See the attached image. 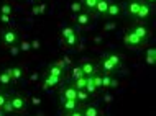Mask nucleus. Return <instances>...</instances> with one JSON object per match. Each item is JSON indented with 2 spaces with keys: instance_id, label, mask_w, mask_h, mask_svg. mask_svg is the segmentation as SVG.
<instances>
[{
  "instance_id": "obj_1",
  "label": "nucleus",
  "mask_w": 156,
  "mask_h": 116,
  "mask_svg": "<svg viewBox=\"0 0 156 116\" xmlns=\"http://www.w3.org/2000/svg\"><path fill=\"white\" fill-rule=\"evenodd\" d=\"M0 43L3 48H10V46H16L20 43V33L15 28H5L0 33Z\"/></svg>"
},
{
  "instance_id": "obj_2",
  "label": "nucleus",
  "mask_w": 156,
  "mask_h": 116,
  "mask_svg": "<svg viewBox=\"0 0 156 116\" xmlns=\"http://www.w3.org/2000/svg\"><path fill=\"white\" fill-rule=\"evenodd\" d=\"M10 103L13 106V113H23L27 110V98L20 93H15L13 97L10 98Z\"/></svg>"
},
{
  "instance_id": "obj_3",
  "label": "nucleus",
  "mask_w": 156,
  "mask_h": 116,
  "mask_svg": "<svg viewBox=\"0 0 156 116\" xmlns=\"http://www.w3.org/2000/svg\"><path fill=\"white\" fill-rule=\"evenodd\" d=\"M123 43L126 44V46L128 48H141L143 44L146 43L145 39H141V38H138L136 35H135V33H126V35L123 36Z\"/></svg>"
},
{
  "instance_id": "obj_4",
  "label": "nucleus",
  "mask_w": 156,
  "mask_h": 116,
  "mask_svg": "<svg viewBox=\"0 0 156 116\" xmlns=\"http://www.w3.org/2000/svg\"><path fill=\"white\" fill-rule=\"evenodd\" d=\"M151 8H153V5H148V3L145 2V0H141L140 8H138V13H136V18H138V20H141V22L148 20L150 16H151Z\"/></svg>"
},
{
  "instance_id": "obj_5",
  "label": "nucleus",
  "mask_w": 156,
  "mask_h": 116,
  "mask_svg": "<svg viewBox=\"0 0 156 116\" xmlns=\"http://www.w3.org/2000/svg\"><path fill=\"white\" fill-rule=\"evenodd\" d=\"M76 93H77L76 87L73 84H67L64 88L61 90V101H64V100H76Z\"/></svg>"
},
{
  "instance_id": "obj_6",
  "label": "nucleus",
  "mask_w": 156,
  "mask_h": 116,
  "mask_svg": "<svg viewBox=\"0 0 156 116\" xmlns=\"http://www.w3.org/2000/svg\"><path fill=\"white\" fill-rule=\"evenodd\" d=\"M59 82H61V77H54L48 72L43 74V88L48 90V88H51V87H56Z\"/></svg>"
},
{
  "instance_id": "obj_7",
  "label": "nucleus",
  "mask_w": 156,
  "mask_h": 116,
  "mask_svg": "<svg viewBox=\"0 0 156 116\" xmlns=\"http://www.w3.org/2000/svg\"><path fill=\"white\" fill-rule=\"evenodd\" d=\"M5 70L8 72L12 82H20L23 78V69H22V65H13V67H8Z\"/></svg>"
},
{
  "instance_id": "obj_8",
  "label": "nucleus",
  "mask_w": 156,
  "mask_h": 116,
  "mask_svg": "<svg viewBox=\"0 0 156 116\" xmlns=\"http://www.w3.org/2000/svg\"><path fill=\"white\" fill-rule=\"evenodd\" d=\"M90 15H92L90 12H87L86 8H84L81 13L76 15V18H74V20H76V23H77L79 26H87V25L90 23V20H92V18H90Z\"/></svg>"
},
{
  "instance_id": "obj_9",
  "label": "nucleus",
  "mask_w": 156,
  "mask_h": 116,
  "mask_svg": "<svg viewBox=\"0 0 156 116\" xmlns=\"http://www.w3.org/2000/svg\"><path fill=\"white\" fill-rule=\"evenodd\" d=\"M79 67H81V70H82V75H86V77H92L94 74H97L95 65L92 64V62H89V61H82Z\"/></svg>"
},
{
  "instance_id": "obj_10",
  "label": "nucleus",
  "mask_w": 156,
  "mask_h": 116,
  "mask_svg": "<svg viewBox=\"0 0 156 116\" xmlns=\"http://www.w3.org/2000/svg\"><path fill=\"white\" fill-rule=\"evenodd\" d=\"M132 33H135L138 38H141L145 41L148 39V36H150V30L145 26V25H135V26L132 28Z\"/></svg>"
},
{
  "instance_id": "obj_11",
  "label": "nucleus",
  "mask_w": 156,
  "mask_h": 116,
  "mask_svg": "<svg viewBox=\"0 0 156 116\" xmlns=\"http://www.w3.org/2000/svg\"><path fill=\"white\" fill-rule=\"evenodd\" d=\"M61 108L64 113H67V111H74V110H81V103H79L77 100H64L61 101Z\"/></svg>"
},
{
  "instance_id": "obj_12",
  "label": "nucleus",
  "mask_w": 156,
  "mask_h": 116,
  "mask_svg": "<svg viewBox=\"0 0 156 116\" xmlns=\"http://www.w3.org/2000/svg\"><path fill=\"white\" fill-rule=\"evenodd\" d=\"M140 3H141V0H128V3H126V13H128V16L136 18V13H138V8H140Z\"/></svg>"
},
{
  "instance_id": "obj_13",
  "label": "nucleus",
  "mask_w": 156,
  "mask_h": 116,
  "mask_svg": "<svg viewBox=\"0 0 156 116\" xmlns=\"http://www.w3.org/2000/svg\"><path fill=\"white\" fill-rule=\"evenodd\" d=\"M120 12H122V7L119 5V3H108L105 16H108V18H117V16L120 15Z\"/></svg>"
},
{
  "instance_id": "obj_14",
  "label": "nucleus",
  "mask_w": 156,
  "mask_h": 116,
  "mask_svg": "<svg viewBox=\"0 0 156 116\" xmlns=\"http://www.w3.org/2000/svg\"><path fill=\"white\" fill-rule=\"evenodd\" d=\"M100 69H102L105 74H112L113 70H117V67H115V65L112 64V62H110V59H108L107 56H105L104 59L100 61Z\"/></svg>"
},
{
  "instance_id": "obj_15",
  "label": "nucleus",
  "mask_w": 156,
  "mask_h": 116,
  "mask_svg": "<svg viewBox=\"0 0 156 116\" xmlns=\"http://www.w3.org/2000/svg\"><path fill=\"white\" fill-rule=\"evenodd\" d=\"M108 3H110L108 0H99V2H97V5H95V13L105 16V13H107V8H108Z\"/></svg>"
},
{
  "instance_id": "obj_16",
  "label": "nucleus",
  "mask_w": 156,
  "mask_h": 116,
  "mask_svg": "<svg viewBox=\"0 0 156 116\" xmlns=\"http://www.w3.org/2000/svg\"><path fill=\"white\" fill-rule=\"evenodd\" d=\"M81 113H82V116H100L102 114L100 110L97 108V106H94V105L86 106V108H81Z\"/></svg>"
},
{
  "instance_id": "obj_17",
  "label": "nucleus",
  "mask_w": 156,
  "mask_h": 116,
  "mask_svg": "<svg viewBox=\"0 0 156 116\" xmlns=\"http://www.w3.org/2000/svg\"><path fill=\"white\" fill-rule=\"evenodd\" d=\"M13 82H12L10 75H8L7 70H0V87H3V88H7V87H10Z\"/></svg>"
},
{
  "instance_id": "obj_18",
  "label": "nucleus",
  "mask_w": 156,
  "mask_h": 116,
  "mask_svg": "<svg viewBox=\"0 0 156 116\" xmlns=\"http://www.w3.org/2000/svg\"><path fill=\"white\" fill-rule=\"evenodd\" d=\"M62 41V44H66L67 48H71V46H76L77 44V41H79V36H77V33H73V35H69L67 38H64V39H61Z\"/></svg>"
},
{
  "instance_id": "obj_19",
  "label": "nucleus",
  "mask_w": 156,
  "mask_h": 116,
  "mask_svg": "<svg viewBox=\"0 0 156 116\" xmlns=\"http://www.w3.org/2000/svg\"><path fill=\"white\" fill-rule=\"evenodd\" d=\"M31 13L33 15H44L46 13V3L41 2V3H35L31 7Z\"/></svg>"
},
{
  "instance_id": "obj_20",
  "label": "nucleus",
  "mask_w": 156,
  "mask_h": 116,
  "mask_svg": "<svg viewBox=\"0 0 156 116\" xmlns=\"http://www.w3.org/2000/svg\"><path fill=\"white\" fill-rule=\"evenodd\" d=\"M69 10L73 12L74 15H77V13H81V12L84 10V3L81 2V0H74L73 3H71V7H69Z\"/></svg>"
},
{
  "instance_id": "obj_21",
  "label": "nucleus",
  "mask_w": 156,
  "mask_h": 116,
  "mask_svg": "<svg viewBox=\"0 0 156 116\" xmlns=\"http://www.w3.org/2000/svg\"><path fill=\"white\" fill-rule=\"evenodd\" d=\"M154 61H156V49L154 48H148L146 49V64L153 65Z\"/></svg>"
},
{
  "instance_id": "obj_22",
  "label": "nucleus",
  "mask_w": 156,
  "mask_h": 116,
  "mask_svg": "<svg viewBox=\"0 0 156 116\" xmlns=\"http://www.w3.org/2000/svg\"><path fill=\"white\" fill-rule=\"evenodd\" d=\"M84 90H86L89 95H95L99 90L95 88V85H94V82H92V77H87V82H86V87H84Z\"/></svg>"
},
{
  "instance_id": "obj_23",
  "label": "nucleus",
  "mask_w": 156,
  "mask_h": 116,
  "mask_svg": "<svg viewBox=\"0 0 156 116\" xmlns=\"http://www.w3.org/2000/svg\"><path fill=\"white\" fill-rule=\"evenodd\" d=\"M46 72L51 74V75H54V77H61V78H62V72H64V70L59 69L58 65H54V64H49V67H48V70H46Z\"/></svg>"
},
{
  "instance_id": "obj_24",
  "label": "nucleus",
  "mask_w": 156,
  "mask_h": 116,
  "mask_svg": "<svg viewBox=\"0 0 156 116\" xmlns=\"http://www.w3.org/2000/svg\"><path fill=\"white\" fill-rule=\"evenodd\" d=\"M89 97H90V95L87 93L86 90H77V93H76V100L81 103V105H84V103L89 100Z\"/></svg>"
},
{
  "instance_id": "obj_25",
  "label": "nucleus",
  "mask_w": 156,
  "mask_h": 116,
  "mask_svg": "<svg viewBox=\"0 0 156 116\" xmlns=\"http://www.w3.org/2000/svg\"><path fill=\"white\" fill-rule=\"evenodd\" d=\"M86 82H87V77L82 75V77L76 78V80L73 82V85L76 87V90H84V87H86Z\"/></svg>"
},
{
  "instance_id": "obj_26",
  "label": "nucleus",
  "mask_w": 156,
  "mask_h": 116,
  "mask_svg": "<svg viewBox=\"0 0 156 116\" xmlns=\"http://www.w3.org/2000/svg\"><path fill=\"white\" fill-rule=\"evenodd\" d=\"M84 3V7H86L87 12H90V13H95V5H97V0H81Z\"/></svg>"
},
{
  "instance_id": "obj_27",
  "label": "nucleus",
  "mask_w": 156,
  "mask_h": 116,
  "mask_svg": "<svg viewBox=\"0 0 156 116\" xmlns=\"http://www.w3.org/2000/svg\"><path fill=\"white\" fill-rule=\"evenodd\" d=\"M107 57L110 59V62H112L113 65H115L117 69H120V67H122V59H120V56H119V54H108Z\"/></svg>"
},
{
  "instance_id": "obj_28",
  "label": "nucleus",
  "mask_w": 156,
  "mask_h": 116,
  "mask_svg": "<svg viewBox=\"0 0 156 116\" xmlns=\"http://www.w3.org/2000/svg\"><path fill=\"white\" fill-rule=\"evenodd\" d=\"M92 82H94L97 90L102 88V75H100V74H94V75H92Z\"/></svg>"
},
{
  "instance_id": "obj_29",
  "label": "nucleus",
  "mask_w": 156,
  "mask_h": 116,
  "mask_svg": "<svg viewBox=\"0 0 156 116\" xmlns=\"http://www.w3.org/2000/svg\"><path fill=\"white\" fill-rule=\"evenodd\" d=\"M12 5L10 3H2L0 5V15H12Z\"/></svg>"
},
{
  "instance_id": "obj_30",
  "label": "nucleus",
  "mask_w": 156,
  "mask_h": 116,
  "mask_svg": "<svg viewBox=\"0 0 156 116\" xmlns=\"http://www.w3.org/2000/svg\"><path fill=\"white\" fill-rule=\"evenodd\" d=\"M110 82H112L110 74H105V75H102V88H110Z\"/></svg>"
},
{
  "instance_id": "obj_31",
  "label": "nucleus",
  "mask_w": 156,
  "mask_h": 116,
  "mask_svg": "<svg viewBox=\"0 0 156 116\" xmlns=\"http://www.w3.org/2000/svg\"><path fill=\"white\" fill-rule=\"evenodd\" d=\"M79 77H82V70L79 65H76V67L73 69V74H71V78H73V82L76 80V78H79Z\"/></svg>"
},
{
  "instance_id": "obj_32",
  "label": "nucleus",
  "mask_w": 156,
  "mask_h": 116,
  "mask_svg": "<svg viewBox=\"0 0 156 116\" xmlns=\"http://www.w3.org/2000/svg\"><path fill=\"white\" fill-rule=\"evenodd\" d=\"M20 51L22 52H28V51H31V44L28 43V41H20Z\"/></svg>"
},
{
  "instance_id": "obj_33",
  "label": "nucleus",
  "mask_w": 156,
  "mask_h": 116,
  "mask_svg": "<svg viewBox=\"0 0 156 116\" xmlns=\"http://www.w3.org/2000/svg\"><path fill=\"white\" fill-rule=\"evenodd\" d=\"M73 33H74V30H73L71 26H66V28H62V30H61V39L67 38V36H69V35H73Z\"/></svg>"
},
{
  "instance_id": "obj_34",
  "label": "nucleus",
  "mask_w": 156,
  "mask_h": 116,
  "mask_svg": "<svg viewBox=\"0 0 156 116\" xmlns=\"http://www.w3.org/2000/svg\"><path fill=\"white\" fill-rule=\"evenodd\" d=\"M2 111L3 113H13V106H12V103H10V98L5 101V105L2 106Z\"/></svg>"
},
{
  "instance_id": "obj_35",
  "label": "nucleus",
  "mask_w": 156,
  "mask_h": 116,
  "mask_svg": "<svg viewBox=\"0 0 156 116\" xmlns=\"http://www.w3.org/2000/svg\"><path fill=\"white\" fill-rule=\"evenodd\" d=\"M30 44H31V49H35V51H38V49H41V43H40V39H38V38H35V39H33Z\"/></svg>"
},
{
  "instance_id": "obj_36",
  "label": "nucleus",
  "mask_w": 156,
  "mask_h": 116,
  "mask_svg": "<svg viewBox=\"0 0 156 116\" xmlns=\"http://www.w3.org/2000/svg\"><path fill=\"white\" fill-rule=\"evenodd\" d=\"M8 100V95L7 93H3V92H0V111H2V106L5 105V101Z\"/></svg>"
},
{
  "instance_id": "obj_37",
  "label": "nucleus",
  "mask_w": 156,
  "mask_h": 116,
  "mask_svg": "<svg viewBox=\"0 0 156 116\" xmlns=\"http://www.w3.org/2000/svg\"><path fill=\"white\" fill-rule=\"evenodd\" d=\"M104 30H105V31H112V30H115V23H113V22L105 23V25H104Z\"/></svg>"
},
{
  "instance_id": "obj_38",
  "label": "nucleus",
  "mask_w": 156,
  "mask_h": 116,
  "mask_svg": "<svg viewBox=\"0 0 156 116\" xmlns=\"http://www.w3.org/2000/svg\"><path fill=\"white\" fill-rule=\"evenodd\" d=\"M8 49H10V54H12V56H16V54L20 52V48H18V44H16V46H10Z\"/></svg>"
},
{
  "instance_id": "obj_39",
  "label": "nucleus",
  "mask_w": 156,
  "mask_h": 116,
  "mask_svg": "<svg viewBox=\"0 0 156 116\" xmlns=\"http://www.w3.org/2000/svg\"><path fill=\"white\" fill-rule=\"evenodd\" d=\"M66 116H82L81 110H74V111H67Z\"/></svg>"
},
{
  "instance_id": "obj_40",
  "label": "nucleus",
  "mask_w": 156,
  "mask_h": 116,
  "mask_svg": "<svg viewBox=\"0 0 156 116\" xmlns=\"http://www.w3.org/2000/svg\"><path fill=\"white\" fill-rule=\"evenodd\" d=\"M0 22L8 25V23H10V15H0Z\"/></svg>"
},
{
  "instance_id": "obj_41",
  "label": "nucleus",
  "mask_w": 156,
  "mask_h": 116,
  "mask_svg": "<svg viewBox=\"0 0 156 116\" xmlns=\"http://www.w3.org/2000/svg\"><path fill=\"white\" fill-rule=\"evenodd\" d=\"M54 65H58L59 69H62V70H64V65H66V64H64V62H62L61 59H58L56 62H54Z\"/></svg>"
},
{
  "instance_id": "obj_42",
  "label": "nucleus",
  "mask_w": 156,
  "mask_h": 116,
  "mask_svg": "<svg viewBox=\"0 0 156 116\" xmlns=\"http://www.w3.org/2000/svg\"><path fill=\"white\" fill-rule=\"evenodd\" d=\"M62 62H64L66 65H71V64H73V61H71L67 56H64V57H62Z\"/></svg>"
},
{
  "instance_id": "obj_43",
  "label": "nucleus",
  "mask_w": 156,
  "mask_h": 116,
  "mask_svg": "<svg viewBox=\"0 0 156 116\" xmlns=\"http://www.w3.org/2000/svg\"><path fill=\"white\" fill-rule=\"evenodd\" d=\"M33 105H36V106H40L41 105V100H40V98H38V97H33Z\"/></svg>"
},
{
  "instance_id": "obj_44",
  "label": "nucleus",
  "mask_w": 156,
  "mask_h": 116,
  "mask_svg": "<svg viewBox=\"0 0 156 116\" xmlns=\"http://www.w3.org/2000/svg\"><path fill=\"white\" fill-rule=\"evenodd\" d=\"M117 85H119V82H117L115 78H112V82H110V88H115Z\"/></svg>"
},
{
  "instance_id": "obj_45",
  "label": "nucleus",
  "mask_w": 156,
  "mask_h": 116,
  "mask_svg": "<svg viewBox=\"0 0 156 116\" xmlns=\"http://www.w3.org/2000/svg\"><path fill=\"white\" fill-rule=\"evenodd\" d=\"M145 2L148 3V5H153V3H154V0H145Z\"/></svg>"
},
{
  "instance_id": "obj_46",
  "label": "nucleus",
  "mask_w": 156,
  "mask_h": 116,
  "mask_svg": "<svg viewBox=\"0 0 156 116\" xmlns=\"http://www.w3.org/2000/svg\"><path fill=\"white\" fill-rule=\"evenodd\" d=\"M33 3H41V2H44V0H31Z\"/></svg>"
},
{
  "instance_id": "obj_47",
  "label": "nucleus",
  "mask_w": 156,
  "mask_h": 116,
  "mask_svg": "<svg viewBox=\"0 0 156 116\" xmlns=\"http://www.w3.org/2000/svg\"><path fill=\"white\" fill-rule=\"evenodd\" d=\"M0 116H3V113H2V111H0Z\"/></svg>"
}]
</instances>
